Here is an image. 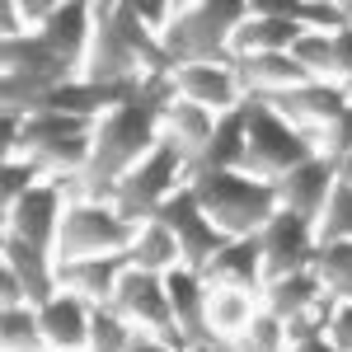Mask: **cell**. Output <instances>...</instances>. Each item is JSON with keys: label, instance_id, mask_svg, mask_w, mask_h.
<instances>
[{"label": "cell", "instance_id": "1", "mask_svg": "<svg viewBox=\"0 0 352 352\" xmlns=\"http://www.w3.org/2000/svg\"><path fill=\"white\" fill-rule=\"evenodd\" d=\"M169 99H174L169 76H151V80L141 85L136 99L118 104L113 113H104L99 127H94V155L85 164V174L56 179L61 192L71 202H113V188L160 146V118H164V104Z\"/></svg>", "mask_w": 352, "mask_h": 352}, {"label": "cell", "instance_id": "2", "mask_svg": "<svg viewBox=\"0 0 352 352\" xmlns=\"http://www.w3.org/2000/svg\"><path fill=\"white\" fill-rule=\"evenodd\" d=\"M188 188L197 192V202H202V212L212 217V226H217L221 235H230V240H249V235H258V230L282 212L277 188H272L268 179L244 174V169L192 174Z\"/></svg>", "mask_w": 352, "mask_h": 352}, {"label": "cell", "instance_id": "3", "mask_svg": "<svg viewBox=\"0 0 352 352\" xmlns=\"http://www.w3.org/2000/svg\"><path fill=\"white\" fill-rule=\"evenodd\" d=\"M249 19V0H192L164 33L174 66H230V38Z\"/></svg>", "mask_w": 352, "mask_h": 352}, {"label": "cell", "instance_id": "4", "mask_svg": "<svg viewBox=\"0 0 352 352\" xmlns=\"http://www.w3.org/2000/svg\"><path fill=\"white\" fill-rule=\"evenodd\" d=\"M244 132H249V146H244V174L254 179H282L287 169L305 164L310 155H320L315 136H305L296 122H287L277 109H268L263 99H244Z\"/></svg>", "mask_w": 352, "mask_h": 352}, {"label": "cell", "instance_id": "5", "mask_svg": "<svg viewBox=\"0 0 352 352\" xmlns=\"http://www.w3.org/2000/svg\"><path fill=\"white\" fill-rule=\"evenodd\" d=\"M94 127L89 118L71 113H33L24 122V155L47 169V179H76L94 155Z\"/></svg>", "mask_w": 352, "mask_h": 352}, {"label": "cell", "instance_id": "6", "mask_svg": "<svg viewBox=\"0 0 352 352\" xmlns=\"http://www.w3.org/2000/svg\"><path fill=\"white\" fill-rule=\"evenodd\" d=\"M184 184H188V160H184L169 141H160V146L113 188V207H118L122 221L146 226V221H155V212H160Z\"/></svg>", "mask_w": 352, "mask_h": 352}, {"label": "cell", "instance_id": "7", "mask_svg": "<svg viewBox=\"0 0 352 352\" xmlns=\"http://www.w3.org/2000/svg\"><path fill=\"white\" fill-rule=\"evenodd\" d=\"M136 240V226L118 217L113 202H71L61 235H56V263L99 258V254H127Z\"/></svg>", "mask_w": 352, "mask_h": 352}, {"label": "cell", "instance_id": "8", "mask_svg": "<svg viewBox=\"0 0 352 352\" xmlns=\"http://www.w3.org/2000/svg\"><path fill=\"white\" fill-rule=\"evenodd\" d=\"M109 305L122 315V320H132L141 333H155V338H164L174 352H192L188 338H184V333H179V324H174V310H169V287H164V277H155V272H141V268H127V277L118 282V292H113Z\"/></svg>", "mask_w": 352, "mask_h": 352}, {"label": "cell", "instance_id": "9", "mask_svg": "<svg viewBox=\"0 0 352 352\" xmlns=\"http://www.w3.org/2000/svg\"><path fill=\"white\" fill-rule=\"evenodd\" d=\"M155 221H164L174 235H179V249H184V268L202 272L212 258H217L221 249L230 244V235H221L217 226H212V217L202 212V202H197V192L184 184V188L174 192L169 202H164L160 212H155Z\"/></svg>", "mask_w": 352, "mask_h": 352}, {"label": "cell", "instance_id": "10", "mask_svg": "<svg viewBox=\"0 0 352 352\" xmlns=\"http://www.w3.org/2000/svg\"><path fill=\"white\" fill-rule=\"evenodd\" d=\"M66 207H71V197L61 192L56 179H47V184H38L28 197H19V202L5 212V235L33 244V249H47L56 258V235H61Z\"/></svg>", "mask_w": 352, "mask_h": 352}, {"label": "cell", "instance_id": "11", "mask_svg": "<svg viewBox=\"0 0 352 352\" xmlns=\"http://www.w3.org/2000/svg\"><path fill=\"white\" fill-rule=\"evenodd\" d=\"M258 244H263V277L277 282V277L305 272L315 263L320 235H315V221L296 217V212H277V217L258 230Z\"/></svg>", "mask_w": 352, "mask_h": 352}, {"label": "cell", "instance_id": "12", "mask_svg": "<svg viewBox=\"0 0 352 352\" xmlns=\"http://www.w3.org/2000/svg\"><path fill=\"white\" fill-rule=\"evenodd\" d=\"M333 184H338V164L329 160L324 151H320V155H310L305 164H296V169H287L282 179H272L282 212H296V217H305V221H320V217H324Z\"/></svg>", "mask_w": 352, "mask_h": 352}, {"label": "cell", "instance_id": "13", "mask_svg": "<svg viewBox=\"0 0 352 352\" xmlns=\"http://www.w3.org/2000/svg\"><path fill=\"white\" fill-rule=\"evenodd\" d=\"M169 85H174L179 99L217 113V118L244 109V99H249L240 76H235V66H174L169 71Z\"/></svg>", "mask_w": 352, "mask_h": 352}, {"label": "cell", "instance_id": "14", "mask_svg": "<svg viewBox=\"0 0 352 352\" xmlns=\"http://www.w3.org/2000/svg\"><path fill=\"white\" fill-rule=\"evenodd\" d=\"M164 287H169V310H174V324L179 333L188 338L192 352H212L221 348L217 333H212V320H207V300H212V287L202 282V272L192 268H174L164 277Z\"/></svg>", "mask_w": 352, "mask_h": 352}, {"label": "cell", "instance_id": "15", "mask_svg": "<svg viewBox=\"0 0 352 352\" xmlns=\"http://www.w3.org/2000/svg\"><path fill=\"white\" fill-rule=\"evenodd\" d=\"M0 66H5V76H28V80H43V85H52V89L80 76V71L43 38V33L0 38Z\"/></svg>", "mask_w": 352, "mask_h": 352}, {"label": "cell", "instance_id": "16", "mask_svg": "<svg viewBox=\"0 0 352 352\" xmlns=\"http://www.w3.org/2000/svg\"><path fill=\"white\" fill-rule=\"evenodd\" d=\"M202 282H207V287L249 292V296L263 300L268 277H263V244H258V235H249V240H230V244L217 254V258L202 268Z\"/></svg>", "mask_w": 352, "mask_h": 352}, {"label": "cell", "instance_id": "17", "mask_svg": "<svg viewBox=\"0 0 352 352\" xmlns=\"http://www.w3.org/2000/svg\"><path fill=\"white\" fill-rule=\"evenodd\" d=\"M132 258L127 254H99V258H76V263H56V282L61 292L89 300V305H109L118 282L127 277Z\"/></svg>", "mask_w": 352, "mask_h": 352}, {"label": "cell", "instance_id": "18", "mask_svg": "<svg viewBox=\"0 0 352 352\" xmlns=\"http://www.w3.org/2000/svg\"><path fill=\"white\" fill-rule=\"evenodd\" d=\"M0 263L24 282L33 310L47 305V300L61 292V282H56V258L47 254V249H33V244L14 240V235H0Z\"/></svg>", "mask_w": 352, "mask_h": 352}, {"label": "cell", "instance_id": "19", "mask_svg": "<svg viewBox=\"0 0 352 352\" xmlns=\"http://www.w3.org/2000/svg\"><path fill=\"white\" fill-rule=\"evenodd\" d=\"M230 66H235V76H240L244 94H287V89H300V85H315V76H310L292 52L235 56Z\"/></svg>", "mask_w": 352, "mask_h": 352}, {"label": "cell", "instance_id": "20", "mask_svg": "<svg viewBox=\"0 0 352 352\" xmlns=\"http://www.w3.org/2000/svg\"><path fill=\"white\" fill-rule=\"evenodd\" d=\"M89 315L94 305L71 292H56L47 305H38V324H43V338L52 352H76L89 348Z\"/></svg>", "mask_w": 352, "mask_h": 352}, {"label": "cell", "instance_id": "21", "mask_svg": "<svg viewBox=\"0 0 352 352\" xmlns=\"http://www.w3.org/2000/svg\"><path fill=\"white\" fill-rule=\"evenodd\" d=\"M217 113H207V109H197V104H188V99H169L164 104V118H160V141H169L184 160H197L202 151H207V141L217 136Z\"/></svg>", "mask_w": 352, "mask_h": 352}, {"label": "cell", "instance_id": "22", "mask_svg": "<svg viewBox=\"0 0 352 352\" xmlns=\"http://www.w3.org/2000/svg\"><path fill=\"white\" fill-rule=\"evenodd\" d=\"M300 33H305V28H300L292 14H263V10L249 5V19H244V24L235 28V38H230V61H235V56H263V52H292Z\"/></svg>", "mask_w": 352, "mask_h": 352}, {"label": "cell", "instance_id": "23", "mask_svg": "<svg viewBox=\"0 0 352 352\" xmlns=\"http://www.w3.org/2000/svg\"><path fill=\"white\" fill-rule=\"evenodd\" d=\"M324 305H333V300L324 296L315 268L292 272V277H277V282L263 287V310L277 315L282 324H292V320H300V315H315V310H324Z\"/></svg>", "mask_w": 352, "mask_h": 352}, {"label": "cell", "instance_id": "24", "mask_svg": "<svg viewBox=\"0 0 352 352\" xmlns=\"http://www.w3.org/2000/svg\"><path fill=\"white\" fill-rule=\"evenodd\" d=\"M43 38H47L76 71H85V56H89V43H94V5H85V0H61L56 14L47 19V28H43Z\"/></svg>", "mask_w": 352, "mask_h": 352}, {"label": "cell", "instance_id": "25", "mask_svg": "<svg viewBox=\"0 0 352 352\" xmlns=\"http://www.w3.org/2000/svg\"><path fill=\"white\" fill-rule=\"evenodd\" d=\"M132 268L141 272H155V277H169L174 268H184V249H179V235L164 226V221H146L136 226V240L127 249Z\"/></svg>", "mask_w": 352, "mask_h": 352}, {"label": "cell", "instance_id": "26", "mask_svg": "<svg viewBox=\"0 0 352 352\" xmlns=\"http://www.w3.org/2000/svg\"><path fill=\"white\" fill-rule=\"evenodd\" d=\"M244 146H249V132H244V109L226 113L217 122V136L207 141V151L188 164L192 174H221V169H244Z\"/></svg>", "mask_w": 352, "mask_h": 352}, {"label": "cell", "instance_id": "27", "mask_svg": "<svg viewBox=\"0 0 352 352\" xmlns=\"http://www.w3.org/2000/svg\"><path fill=\"white\" fill-rule=\"evenodd\" d=\"M263 310V300L249 296V292H230V287H212V300H207V320H212V333L217 343H235L244 329L254 324V315Z\"/></svg>", "mask_w": 352, "mask_h": 352}, {"label": "cell", "instance_id": "28", "mask_svg": "<svg viewBox=\"0 0 352 352\" xmlns=\"http://www.w3.org/2000/svg\"><path fill=\"white\" fill-rule=\"evenodd\" d=\"M310 268H315V277H320V287L333 305L352 300V244H320Z\"/></svg>", "mask_w": 352, "mask_h": 352}, {"label": "cell", "instance_id": "29", "mask_svg": "<svg viewBox=\"0 0 352 352\" xmlns=\"http://www.w3.org/2000/svg\"><path fill=\"white\" fill-rule=\"evenodd\" d=\"M141 329L132 320H122L113 305H94L89 315V352H132Z\"/></svg>", "mask_w": 352, "mask_h": 352}, {"label": "cell", "instance_id": "30", "mask_svg": "<svg viewBox=\"0 0 352 352\" xmlns=\"http://www.w3.org/2000/svg\"><path fill=\"white\" fill-rule=\"evenodd\" d=\"M0 333H5V352H52L38 324V310L33 305H14L0 315Z\"/></svg>", "mask_w": 352, "mask_h": 352}, {"label": "cell", "instance_id": "31", "mask_svg": "<svg viewBox=\"0 0 352 352\" xmlns=\"http://www.w3.org/2000/svg\"><path fill=\"white\" fill-rule=\"evenodd\" d=\"M38 184H47V169L38 160H28V155L5 160V169H0V212H10V207H14L19 197H28Z\"/></svg>", "mask_w": 352, "mask_h": 352}, {"label": "cell", "instance_id": "32", "mask_svg": "<svg viewBox=\"0 0 352 352\" xmlns=\"http://www.w3.org/2000/svg\"><path fill=\"white\" fill-rule=\"evenodd\" d=\"M315 235H320V244H352V188L343 179L329 192V207L315 221Z\"/></svg>", "mask_w": 352, "mask_h": 352}, {"label": "cell", "instance_id": "33", "mask_svg": "<svg viewBox=\"0 0 352 352\" xmlns=\"http://www.w3.org/2000/svg\"><path fill=\"white\" fill-rule=\"evenodd\" d=\"M329 310H333V305L292 320V324H287V352H338L333 343H329V333H324L329 329Z\"/></svg>", "mask_w": 352, "mask_h": 352}, {"label": "cell", "instance_id": "34", "mask_svg": "<svg viewBox=\"0 0 352 352\" xmlns=\"http://www.w3.org/2000/svg\"><path fill=\"white\" fill-rule=\"evenodd\" d=\"M292 56H296L315 80L333 85V33H300Z\"/></svg>", "mask_w": 352, "mask_h": 352}, {"label": "cell", "instance_id": "35", "mask_svg": "<svg viewBox=\"0 0 352 352\" xmlns=\"http://www.w3.org/2000/svg\"><path fill=\"white\" fill-rule=\"evenodd\" d=\"M292 19H296L305 33H338V28H348L343 0H296Z\"/></svg>", "mask_w": 352, "mask_h": 352}, {"label": "cell", "instance_id": "36", "mask_svg": "<svg viewBox=\"0 0 352 352\" xmlns=\"http://www.w3.org/2000/svg\"><path fill=\"white\" fill-rule=\"evenodd\" d=\"M132 5H136V19H141V24H146V28H151V33L164 43L169 24L179 19V5H155V0H132Z\"/></svg>", "mask_w": 352, "mask_h": 352}, {"label": "cell", "instance_id": "37", "mask_svg": "<svg viewBox=\"0 0 352 352\" xmlns=\"http://www.w3.org/2000/svg\"><path fill=\"white\" fill-rule=\"evenodd\" d=\"M329 343L338 352H352V300H343V305H333L329 310Z\"/></svg>", "mask_w": 352, "mask_h": 352}, {"label": "cell", "instance_id": "38", "mask_svg": "<svg viewBox=\"0 0 352 352\" xmlns=\"http://www.w3.org/2000/svg\"><path fill=\"white\" fill-rule=\"evenodd\" d=\"M333 85H352V28L333 33Z\"/></svg>", "mask_w": 352, "mask_h": 352}, {"label": "cell", "instance_id": "39", "mask_svg": "<svg viewBox=\"0 0 352 352\" xmlns=\"http://www.w3.org/2000/svg\"><path fill=\"white\" fill-rule=\"evenodd\" d=\"M0 305L5 310H14V305H28V292H24V282L14 277V272L0 263Z\"/></svg>", "mask_w": 352, "mask_h": 352}, {"label": "cell", "instance_id": "40", "mask_svg": "<svg viewBox=\"0 0 352 352\" xmlns=\"http://www.w3.org/2000/svg\"><path fill=\"white\" fill-rule=\"evenodd\" d=\"M132 352H174L164 338H155V333H136V343H132Z\"/></svg>", "mask_w": 352, "mask_h": 352}, {"label": "cell", "instance_id": "41", "mask_svg": "<svg viewBox=\"0 0 352 352\" xmlns=\"http://www.w3.org/2000/svg\"><path fill=\"white\" fill-rule=\"evenodd\" d=\"M333 164H338V179H343V184L352 188V151H348V155H338Z\"/></svg>", "mask_w": 352, "mask_h": 352}, {"label": "cell", "instance_id": "42", "mask_svg": "<svg viewBox=\"0 0 352 352\" xmlns=\"http://www.w3.org/2000/svg\"><path fill=\"white\" fill-rule=\"evenodd\" d=\"M343 19H348V28H352V0H343Z\"/></svg>", "mask_w": 352, "mask_h": 352}, {"label": "cell", "instance_id": "43", "mask_svg": "<svg viewBox=\"0 0 352 352\" xmlns=\"http://www.w3.org/2000/svg\"><path fill=\"white\" fill-rule=\"evenodd\" d=\"M76 352H89V348H76Z\"/></svg>", "mask_w": 352, "mask_h": 352}]
</instances>
